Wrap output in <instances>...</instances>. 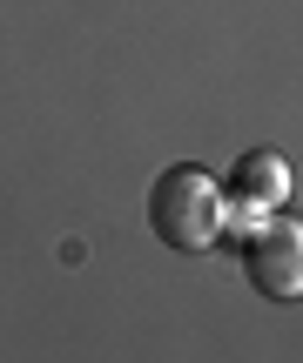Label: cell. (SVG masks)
Masks as SVG:
<instances>
[{
  "mask_svg": "<svg viewBox=\"0 0 303 363\" xmlns=\"http://www.w3.org/2000/svg\"><path fill=\"white\" fill-rule=\"evenodd\" d=\"M148 229L169 249H182V256L216 249L223 229H229V195L216 189L196 162H175V169H162L155 189H148Z\"/></svg>",
  "mask_w": 303,
  "mask_h": 363,
  "instance_id": "obj_1",
  "label": "cell"
},
{
  "mask_svg": "<svg viewBox=\"0 0 303 363\" xmlns=\"http://www.w3.org/2000/svg\"><path fill=\"white\" fill-rule=\"evenodd\" d=\"M283 195H290V162L277 148L236 155V169H229V229L223 235H250L270 208H283Z\"/></svg>",
  "mask_w": 303,
  "mask_h": 363,
  "instance_id": "obj_3",
  "label": "cell"
},
{
  "mask_svg": "<svg viewBox=\"0 0 303 363\" xmlns=\"http://www.w3.org/2000/svg\"><path fill=\"white\" fill-rule=\"evenodd\" d=\"M223 242L243 256L250 289H263L270 303H297V296H303V222L263 216L250 235H223Z\"/></svg>",
  "mask_w": 303,
  "mask_h": 363,
  "instance_id": "obj_2",
  "label": "cell"
}]
</instances>
